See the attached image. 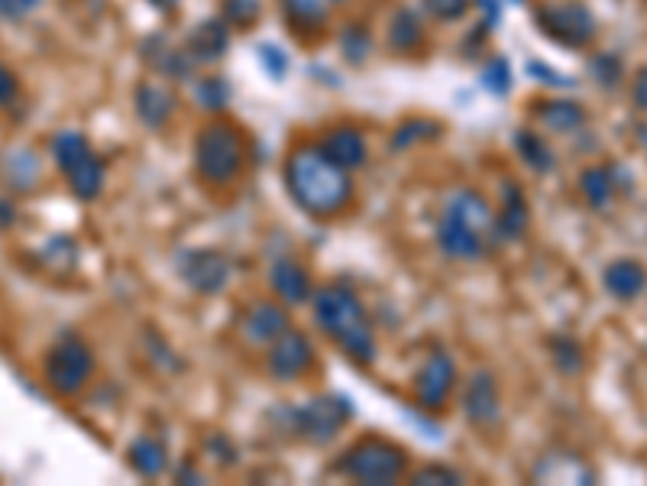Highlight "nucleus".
Wrapping results in <instances>:
<instances>
[{
    "label": "nucleus",
    "mask_w": 647,
    "mask_h": 486,
    "mask_svg": "<svg viewBox=\"0 0 647 486\" xmlns=\"http://www.w3.org/2000/svg\"><path fill=\"white\" fill-rule=\"evenodd\" d=\"M286 185L292 201L311 218H337L350 198L354 183L347 169H341L334 159L324 156L321 146H294L286 159Z\"/></svg>",
    "instance_id": "nucleus-1"
},
{
    "label": "nucleus",
    "mask_w": 647,
    "mask_h": 486,
    "mask_svg": "<svg viewBox=\"0 0 647 486\" xmlns=\"http://www.w3.org/2000/svg\"><path fill=\"white\" fill-rule=\"evenodd\" d=\"M314 321L324 328V334L356 364H369L376 357V338L372 324L356 292L344 283H331L317 289L314 296Z\"/></svg>",
    "instance_id": "nucleus-2"
},
{
    "label": "nucleus",
    "mask_w": 647,
    "mask_h": 486,
    "mask_svg": "<svg viewBox=\"0 0 647 486\" xmlns=\"http://www.w3.org/2000/svg\"><path fill=\"white\" fill-rule=\"evenodd\" d=\"M492 234H495V214L479 191L460 188L447 198L437 221V243L450 259H464V263L479 259Z\"/></svg>",
    "instance_id": "nucleus-3"
},
{
    "label": "nucleus",
    "mask_w": 647,
    "mask_h": 486,
    "mask_svg": "<svg viewBox=\"0 0 647 486\" xmlns=\"http://www.w3.org/2000/svg\"><path fill=\"white\" fill-rule=\"evenodd\" d=\"M246 159V143L239 130L224 121L208 123L194 140V169L198 179L211 188H224L239 179Z\"/></svg>",
    "instance_id": "nucleus-4"
},
{
    "label": "nucleus",
    "mask_w": 647,
    "mask_h": 486,
    "mask_svg": "<svg viewBox=\"0 0 647 486\" xmlns=\"http://www.w3.org/2000/svg\"><path fill=\"white\" fill-rule=\"evenodd\" d=\"M334 471L356 484L389 486L405 474V451L386 438H362L341 454Z\"/></svg>",
    "instance_id": "nucleus-5"
},
{
    "label": "nucleus",
    "mask_w": 647,
    "mask_h": 486,
    "mask_svg": "<svg viewBox=\"0 0 647 486\" xmlns=\"http://www.w3.org/2000/svg\"><path fill=\"white\" fill-rule=\"evenodd\" d=\"M43 373H46V383H49L53 393L78 396L94 373V354L78 334H65L49 347Z\"/></svg>",
    "instance_id": "nucleus-6"
},
{
    "label": "nucleus",
    "mask_w": 647,
    "mask_h": 486,
    "mask_svg": "<svg viewBox=\"0 0 647 486\" xmlns=\"http://www.w3.org/2000/svg\"><path fill=\"white\" fill-rule=\"evenodd\" d=\"M537 26L544 36H550L560 46H587L595 36V16L583 3H550L537 10Z\"/></svg>",
    "instance_id": "nucleus-7"
},
{
    "label": "nucleus",
    "mask_w": 647,
    "mask_h": 486,
    "mask_svg": "<svg viewBox=\"0 0 647 486\" xmlns=\"http://www.w3.org/2000/svg\"><path fill=\"white\" fill-rule=\"evenodd\" d=\"M350 402L341 399V396H317L311 402H304L298 412H294V431L314 444H324L331 441L341 428L347 426L350 419Z\"/></svg>",
    "instance_id": "nucleus-8"
},
{
    "label": "nucleus",
    "mask_w": 647,
    "mask_h": 486,
    "mask_svg": "<svg viewBox=\"0 0 647 486\" xmlns=\"http://www.w3.org/2000/svg\"><path fill=\"white\" fill-rule=\"evenodd\" d=\"M178 273L194 292L214 296L231 283V259L217 250H208V246L204 250H188L178 259Z\"/></svg>",
    "instance_id": "nucleus-9"
},
{
    "label": "nucleus",
    "mask_w": 647,
    "mask_h": 486,
    "mask_svg": "<svg viewBox=\"0 0 647 486\" xmlns=\"http://www.w3.org/2000/svg\"><path fill=\"white\" fill-rule=\"evenodd\" d=\"M454 383H457V366L447 354H434L427 357V364L417 369L414 376V399L421 409L427 412H440L454 393Z\"/></svg>",
    "instance_id": "nucleus-10"
},
{
    "label": "nucleus",
    "mask_w": 647,
    "mask_h": 486,
    "mask_svg": "<svg viewBox=\"0 0 647 486\" xmlns=\"http://www.w3.org/2000/svg\"><path fill=\"white\" fill-rule=\"evenodd\" d=\"M314 366V344L308 341V334L289 328L286 334H279L269 347V373L282 383L304 376Z\"/></svg>",
    "instance_id": "nucleus-11"
},
{
    "label": "nucleus",
    "mask_w": 647,
    "mask_h": 486,
    "mask_svg": "<svg viewBox=\"0 0 647 486\" xmlns=\"http://www.w3.org/2000/svg\"><path fill=\"white\" fill-rule=\"evenodd\" d=\"M464 412L470 419L472 426L486 428L499 422V412H502V402H499V383L492 373H472L467 389H464Z\"/></svg>",
    "instance_id": "nucleus-12"
},
{
    "label": "nucleus",
    "mask_w": 647,
    "mask_h": 486,
    "mask_svg": "<svg viewBox=\"0 0 647 486\" xmlns=\"http://www.w3.org/2000/svg\"><path fill=\"white\" fill-rule=\"evenodd\" d=\"M289 328H292L289 311L279 302H256L246 311V318H243V334L253 344H272Z\"/></svg>",
    "instance_id": "nucleus-13"
},
{
    "label": "nucleus",
    "mask_w": 647,
    "mask_h": 486,
    "mask_svg": "<svg viewBox=\"0 0 647 486\" xmlns=\"http://www.w3.org/2000/svg\"><path fill=\"white\" fill-rule=\"evenodd\" d=\"M321 150H324L327 159H334V163H337L341 169H347V173L359 169V166L366 163V153H369L366 136H362L356 126H337V130H331V133L321 140Z\"/></svg>",
    "instance_id": "nucleus-14"
},
{
    "label": "nucleus",
    "mask_w": 647,
    "mask_h": 486,
    "mask_svg": "<svg viewBox=\"0 0 647 486\" xmlns=\"http://www.w3.org/2000/svg\"><path fill=\"white\" fill-rule=\"evenodd\" d=\"M272 289L286 305H304L314 296L308 269L294 259H279L272 266Z\"/></svg>",
    "instance_id": "nucleus-15"
},
{
    "label": "nucleus",
    "mask_w": 647,
    "mask_h": 486,
    "mask_svg": "<svg viewBox=\"0 0 647 486\" xmlns=\"http://www.w3.org/2000/svg\"><path fill=\"white\" fill-rule=\"evenodd\" d=\"M531 224V211L525 195L518 185H505V198H502V214L495 218V238L499 241H518Z\"/></svg>",
    "instance_id": "nucleus-16"
},
{
    "label": "nucleus",
    "mask_w": 647,
    "mask_h": 486,
    "mask_svg": "<svg viewBox=\"0 0 647 486\" xmlns=\"http://www.w3.org/2000/svg\"><path fill=\"white\" fill-rule=\"evenodd\" d=\"M65 176V183L71 188V195L75 198H81V201H94L101 191H104V176H108V169H104V163H101V156L91 150L81 163H75L68 173H62Z\"/></svg>",
    "instance_id": "nucleus-17"
},
{
    "label": "nucleus",
    "mask_w": 647,
    "mask_h": 486,
    "mask_svg": "<svg viewBox=\"0 0 647 486\" xmlns=\"http://www.w3.org/2000/svg\"><path fill=\"white\" fill-rule=\"evenodd\" d=\"M602 283H605V289H609L615 299L628 302V299L642 296V289H645V283H647V273H645V266H642V263H635V259H615V263H609V266H605Z\"/></svg>",
    "instance_id": "nucleus-18"
},
{
    "label": "nucleus",
    "mask_w": 647,
    "mask_h": 486,
    "mask_svg": "<svg viewBox=\"0 0 647 486\" xmlns=\"http://www.w3.org/2000/svg\"><path fill=\"white\" fill-rule=\"evenodd\" d=\"M136 114L146 126L159 130L176 114V95L159 85H140L136 88Z\"/></svg>",
    "instance_id": "nucleus-19"
},
{
    "label": "nucleus",
    "mask_w": 647,
    "mask_h": 486,
    "mask_svg": "<svg viewBox=\"0 0 647 486\" xmlns=\"http://www.w3.org/2000/svg\"><path fill=\"white\" fill-rule=\"evenodd\" d=\"M126 461H130V467H133L140 477H149V481H153V477H159V474L166 471L169 451H166V444H163L159 438L143 434V438H136V441L130 444Z\"/></svg>",
    "instance_id": "nucleus-20"
},
{
    "label": "nucleus",
    "mask_w": 647,
    "mask_h": 486,
    "mask_svg": "<svg viewBox=\"0 0 647 486\" xmlns=\"http://www.w3.org/2000/svg\"><path fill=\"white\" fill-rule=\"evenodd\" d=\"M537 121H544L550 130L557 133H567V130H577L580 123L587 121V111L577 104V101H567V98H554V101H540L534 108Z\"/></svg>",
    "instance_id": "nucleus-21"
},
{
    "label": "nucleus",
    "mask_w": 647,
    "mask_h": 486,
    "mask_svg": "<svg viewBox=\"0 0 647 486\" xmlns=\"http://www.w3.org/2000/svg\"><path fill=\"white\" fill-rule=\"evenodd\" d=\"M282 7L294 30L301 33H317L327 23V0H282Z\"/></svg>",
    "instance_id": "nucleus-22"
},
{
    "label": "nucleus",
    "mask_w": 647,
    "mask_h": 486,
    "mask_svg": "<svg viewBox=\"0 0 647 486\" xmlns=\"http://www.w3.org/2000/svg\"><path fill=\"white\" fill-rule=\"evenodd\" d=\"M49 146H53V159H56V166H59L62 173H68L75 163H81L91 153V143L81 133H75V130L56 133Z\"/></svg>",
    "instance_id": "nucleus-23"
},
{
    "label": "nucleus",
    "mask_w": 647,
    "mask_h": 486,
    "mask_svg": "<svg viewBox=\"0 0 647 486\" xmlns=\"http://www.w3.org/2000/svg\"><path fill=\"white\" fill-rule=\"evenodd\" d=\"M227 49V30L221 20H208L204 26H198L191 33V53L201 59H217Z\"/></svg>",
    "instance_id": "nucleus-24"
},
{
    "label": "nucleus",
    "mask_w": 647,
    "mask_h": 486,
    "mask_svg": "<svg viewBox=\"0 0 647 486\" xmlns=\"http://www.w3.org/2000/svg\"><path fill=\"white\" fill-rule=\"evenodd\" d=\"M580 191H583L589 208H595V211L609 208V201H612V173L592 166V169H587L580 176Z\"/></svg>",
    "instance_id": "nucleus-25"
},
{
    "label": "nucleus",
    "mask_w": 647,
    "mask_h": 486,
    "mask_svg": "<svg viewBox=\"0 0 647 486\" xmlns=\"http://www.w3.org/2000/svg\"><path fill=\"white\" fill-rule=\"evenodd\" d=\"M421 36H424V30H421V20L414 16L412 10L395 13L392 30H389V43H392L399 53H412V49H417Z\"/></svg>",
    "instance_id": "nucleus-26"
},
{
    "label": "nucleus",
    "mask_w": 647,
    "mask_h": 486,
    "mask_svg": "<svg viewBox=\"0 0 647 486\" xmlns=\"http://www.w3.org/2000/svg\"><path fill=\"white\" fill-rule=\"evenodd\" d=\"M518 153L525 156V163L534 173H547L554 166V153L534 133H518Z\"/></svg>",
    "instance_id": "nucleus-27"
},
{
    "label": "nucleus",
    "mask_w": 647,
    "mask_h": 486,
    "mask_svg": "<svg viewBox=\"0 0 647 486\" xmlns=\"http://www.w3.org/2000/svg\"><path fill=\"white\" fill-rule=\"evenodd\" d=\"M554 361L564 366L567 373H577L583 366V347L577 341H570V338H560L554 344Z\"/></svg>",
    "instance_id": "nucleus-28"
},
{
    "label": "nucleus",
    "mask_w": 647,
    "mask_h": 486,
    "mask_svg": "<svg viewBox=\"0 0 647 486\" xmlns=\"http://www.w3.org/2000/svg\"><path fill=\"white\" fill-rule=\"evenodd\" d=\"M198 101L204 108H224L227 104V85L221 78H204L198 81Z\"/></svg>",
    "instance_id": "nucleus-29"
},
{
    "label": "nucleus",
    "mask_w": 647,
    "mask_h": 486,
    "mask_svg": "<svg viewBox=\"0 0 647 486\" xmlns=\"http://www.w3.org/2000/svg\"><path fill=\"white\" fill-rule=\"evenodd\" d=\"M431 133H437V126H434V123L409 121L402 130H399V133H395L392 146H395V150H409L414 140H424V136H431Z\"/></svg>",
    "instance_id": "nucleus-30"
},
{
    "label": "nucleus",
    "mask_w": 647,
    "mask_h": 486,
    "mask_svg": "<svg viewBox=\"0 0 647 486\" xmlns=\"http://www.w3.org/2000/svg\"><path fill=\"white\" fill-rule=\"evenodd\" d=\"M424 7L437 20H460L470 10V0H424Z\"/></svg>",
    "instance_id": "nucleus-31"
},
{
    "label": "nucleus",
    "mask_w": 647,
    "mask_h": 486,
    "mask_svg": "<svg viewBox=\"0 0 647 486\" xmlns=\"http://www.w3.org/2000/svg\"><path fill=\"white\" fill-rule=\"evenodd\" d=\"M414 486H427V484H460V474L450 471V467H421L412 477Z\"/></svg>",
    "instance_id": "nucleus-32"
},
{
    "label": "nucleus",
    "mask_w": 647,
    "mask_h": 486,
    "mask_svg": "<svg viewBox=\"0 0 647 486\" xmlns=\"http://www.w3.org/2000/svg\"><path fill=\"white\" fill-rule=\"evenodd\" d=\"M16 98H20V81H16V75L0 62V108H10Z\"/></svg>",
    "instance_id": "nucleus-33"
},
{
    "label": "nucleus",
    "mask_w": 647,
    "mask_h": 486,
    "mask_svg": "<svg viewBox=\"0 0 647 486\" xmlns=\"http://www.w3.org/2000/svg\"><path fill=\"white\" fill-rule=\"evenodd\" d=\"M482 81H486L492 91L502 95V91L509 88V81H512V78H509V62H492V65L482 71Z\"/></svg>",
    "instance_id": "nucleus-34"
},
{
    "label": "nucleus",
    "mask_w": 647,
    "mask_h": 486,
    "mask_svg": "<svg viewBox=\"0 0 647 486\" xmlns=\"http://www.w3.org/2000/svg\"><path fill=\"white\" fill-rule=\"evenodd\" d=\"M592 71L602 78V85H615L622 78V68H618V62L612 59V56H599V59L592 62Z\"/></svg>",
    "instance_id": "nucleus-35"
},
{
    "label": "nucleus",
    "mask_w": 647,
    "mask_h": 486,
    "mask_svg": "<svg viewBox=\"0 0 647 486\" xmlns=\"http://www.w3.org/2000/svg\"><path fill=\"white\" fill-rule=\"evenodd\" d=\"M40 0H0V16L3 20H23Z\"/></svg>",
    "instance_id": "nucleus-36"
},
{
    "label": "nucleus",
    "mask_w": 647,
    "mask_h": 486,
    "mask_svg": "<svg viewBox=\"0 0 647 486\" xmlns=\"http://www.w3.org/2000/svg\"><path fill=\"white\" fill-rule=\"evenodd\" d=\"M632 98H635V104L647 111V65L635 75V88H632Z\"/></svg>",
    "instance_id": "nucleus-37"
},
{
    "label": "nucleus",
    "mask_w": 647,
    "mask_h": 486,
    "mask_svg": "<svg viewBox=\"0 0 647 486\" xmlns=\"http://www.w3.org/2000/svg\"><path fill=\"white\" fill-rule=\"evenodd\" d=\"M13 218H16L13 205H10L7 198H0V231H3V228H10V224H13Z\"/></svg>",
    "instance_id": "nucleus-38"
},
{
    "label": "nucleus",
    "mask_w": 647,
    "mask_h": 486,
    "mask_svg": "<svg viewBox=\"0 0 647 486\" xmlns=\"http://www.w3.org/2000/svg\"><path fill=\"white\" fill-rule=\"evenodd\" d=\"M153 3H156V7H163V10H172L178 0H153Z\"/></svg>",
    "instance_id": "nucleus-39"
},
{
    "label": "nucleus",
    "mask_w": 647,
    "mask_h": 486,
    "mask_svg": "<svg viewBox=\"0 0 647 486\" xmlns=\"http://www.w3.org/2000/svg\"><path fill=\"white\" fill-rule=\"evenodd\" d=\"M334 3H341V0H334Z\"/></svg>",
    "instance_id": "nucleus-40"
}]
</instances>
